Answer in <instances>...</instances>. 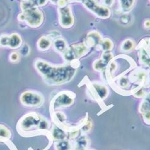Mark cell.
<instances>
[{
    "instance_id": "18",
    "label": "cell",
    "mask_w": 150,
    "mask_h": 150,
    "mask_svg": "<svg viewBox=\"0 0 150 150\" xmlns=\"http://www.w3.org/2000/svg\"><path fill=\"white\" fill-rule=\"evenodd\" d=\"M50 1H51L52 3H55V1H57V0H50ZM67 3L68 4L69 2H83L85 1V0H66Z\"/></svg>"
},
{
    "instance_id": "14",
    "label": "cell",
    "mask_w": 150,
    "mask_h": 150,
    "mask_svg": "<svg viewBox=\"0 0 150 150\" xmlns=\"http://www.w3.org/2000/svg\"><path fill=\"white\" fill-rule=\"evenodd\" d=\"M102 47L105 51H109L113 47V43L112 41H110L109 39H105L102 41Z\"/></svg>"
},
{
    "instance_id": "7",
    "label": "cell",
    "mask_w": 150,
    "mask_h": 150,
    "mask_svg": "<svg viewBox=\"0 0 150 150\" xmlns=\"http://www.w3.org/2000/svg\"><path fill=\"white\" fill-rule=\"evenodd\" d=\"M43 97L41 94L33 91H26L21 96V101L28 106H37L42 104Z\"/></svg>"
},
{
    "instance_id": "1",
    "label": "cell",
    "mask_w": 150,
    "mask_h": 150,
    "mask_svg": "<svg viewBox=\"0 0 150 150\" xmlns=\"http://www.w3.org/2000/svg\"><path fill=\"white\" fill-rule=\"evenodd\" d=\"M35 67L45 81L53 85L66 83L73 78L77 68L73 64L54 66L46 61L38 59L35 62Z\"/></svg>"
},
{
    "instance_id": "4",
    "label": "cell",
    "mask_w": 150,
    "mask_h": 150,
    "mask_svg": "<svg viewBox=\"0 0 150 150\" xmlns=\"http://www.w3.org/2000/svg\"><path fill=\"white\" fill-rule=\"evenodd\" d=\"M88 51V47L84 44H77L68 47L64 52V58L68 62L76 60L79 58L83 57Z\"/></svg>"
},
{
    "instance_id": "2",
    "label": "cell",
    "mask_w": 150,
    "mask_h": 150,
    "mask_svg": "<svg viewBox=\"0 0 150 150\" xmlns=\"http://www.w3.org/2000/svg\"><path fill=\"white\" fill-rule=\"evenodd\" d=\"M21 9L22 12L18 16L19 21L32 28L40 27L43 24V14L32 1H21Z\"/></svg>"
},
{
    "instance_id": "10",
    "label": "cell",
    "mask_w": 150,
    "mask_h": 150,
    "mask_svg": "<svg viewBox=\"0 0 150 150\" xmlns=\"http://www.w3.org/2000/svg\"><path fill=\"white\" fill-rule=\"evenodd\" d=\"M53 45L55 50L60 53H64L68 47L66 41L62 38L56 39L53 43Z\"/></svg>"
},
{
    "instance_id": "8",
    "label": "cell",
    "mask_w": 150,
    "mask_h": 150,
    "mask_svg": "<svg viewBox=\"0 0 150 150\" xmlns=\"http://www.w3.org/2000/svg\"><path fill=\"white\" fill-rule=\"evenodd\" d=\"M73 102L71 96L66 93H62L58 95L54 100V105L57 107L64 106V105H69Z\"/></svg>"
},
{
    "instance_id": "17",
    "label": "cell",
    "mask_w": 150,
    "mask_h": 150,
    "mask_svg": "<svg viewBox=\"0 0 150 150\" xmlns=\"http://www.w3.org/2000/svg\"><path fill=\"white\" fill-rule=\"evenodd\" d=\"M104 5L106 7H111L113 4L114 0H103Z\"/></svg>"
},
{
    "instance_id": "15",
    "label": "cell",
    "mask_w": 150,
    "mask_h": 150,
    "mask_svg": "<svg viewBox=\"0 0 150 150\" xmlns=\"http://www.w3.org/2000/svg\"><path fill=\"white\" fill-rule=\"evenodd\" d=\"M19 59H20V54L17 52H13L9 55V60L13 63L17 62Z\"/></svg>"
},
{
    "instance_id": "6",
    "label": "cell",
    "mask_w": 150,
    "mask_h": 150,
    "mask_svg": "<svg viewBox=\"0 0 150 150\" xmlns=\"http://www.w3.org/2000/svg\"><path fill=\"white\" fill-rule=\"evenodd\" d=\"M59 23L60 26L64 28H69L74 24V17L71 7L66 5L65 7L58 8Z\"/></svg>"
},
{
    "instance_id": "19",
    "label": "cell",
    "mask_w": 150,
    "mask_h": 150,
    "mask_svg": "<svg viewBox=\"0 0 150 150\" xmlns=\"http://www.w3.org/2000/svg\"><path fill=\"white\" fill-rule=\"evenodd\" d=\"M22 1H29V0H21Z\"/></svg>"
},
{
    "instance_id": "12",
    "label": "cell",
    "mask_w": 150,
    "mask_h": 150,
    "mask_svg": "<svg viewBox=\"0 0 150 150\" xmlns=\"http://www.w3.org/2000/svg\"><path fill=\"white\" fill-rule=\"evenodd\" d=\"M88 39L90 40L91 42H92V45H96L100 42V36L99 35L98 33L92 32L88 34Z\"/></svg>"
},
{
    "instance_id": "5",
    "label": "cell",
    "mask_w": 150,
    "mask_h": 150,
    "mask_svg": "<svg viewBox=\"0 0 150 150\" xmlns=\"http://www.w3.org/2000/svg\"><path fill=\"white\" fill-rule=\"evenodd\" d=\"M23 44V39L18 33H13L9 35H2L0 36V46L9 47L11 49L20 48Z\"/></svg>"
},
{
    "instance_id": "9",
    "label": "cell",
    "mask_w": 150,
    "mask_h": 150,
    "mask_svg": "<svg viewBox=\"0 0 150 150\" xmlns=\"http://www.w3.org/2000/svg\"><path fill=\"white\" fill-rule=\"evenodd\" d=\"M37 45L40 51H46L51 46V40L47 36H43L38 40Z\"/></svg>"
},
{
    "instance_id": "11",
    "label": "cell",
    "mask_w": 150,
    "mask_h": 150,
    "mask_svg": "<svg viewBox=\"0 0 150 150\" xmlns=\"http://www.w3.org/2000/svg\"><path fill=\"white\" fill-rule=\"evenodd\" d=\"M119 5L122 9L125 11H128L131 9L134 5L135 0H119Z\"/></svg>"
},
{
    "instance_id": "16",
    "label": "cell",
    "mask_w": 150,
    "mask_h": 150,
    "mask_svg": "<svg viewBox=\"0 0 150 150\" xmlns=\"http://www.w3.org/2000/svg\"><path fill=\"white\" fill-rule=\"evenodd\" d=\"M29 52H30V48H29V47L26 45H24L23 47H22V49L21 50V54L23 55H24V56L28 54Z\"/></svg>"
},
{
    "instance_id": "13",
    "label": "cell",
    "mask_w": 150,
    "mask_h": 150,
    "mask_svg": "<svg viewBox=\"0 0 150 150\" xmlns=\"http://www.w3.org/2000/svg\"><path fill=\"white\" fill-rule=\"evenodd\" d=\"M133 47H134V43L130 40H125L122 44V49L125 52L130 51L133 49Z\"/></svg>"
},
{
    "instance_id": "3",
    "label": "cell",
    "mask_w": 150,
    "mask_h": 150,
    "mask_svg": "<svg viewBox=\"0 0 150 150\" xmlns=\"http://www.w3.org/2000/svg\"><path fill=\"white\" fill-rule=\"evenodd\" d=\"M83 5L91 12L101 18H108L111 15L110 10L105 5L99 4L96 0H85Z\"/></svg>"
}]
</instances>
